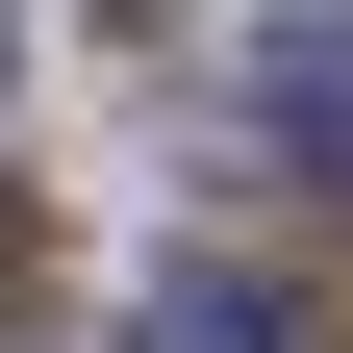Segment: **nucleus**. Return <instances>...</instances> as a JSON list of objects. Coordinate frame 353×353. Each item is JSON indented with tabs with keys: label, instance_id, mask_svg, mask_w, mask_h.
Listing matches in <instances>:
<instances>
[{
	"label": "nucleus",
	"instance_id": "nucleus-1",
	"mask_svg": "<svg viewBox=\"0 0 353 353\" xmlns=\"http://www.w3.org/2000/svg\"><path fill=\"white\" fill-rule=\"evenodd\" d=\"M126 353H303V328L252 278H202V252H152V278H126Z\"/></svg>",
	"mask_w": 353,
	"mask_h": 353
},
{
	"label": "nucleus",
	"instance_id": "nucleus-2",
	"mask_svg": "<svg viewBox=\"0 0 353 353\" xmlns=\"http://www.w3.org/2000/svg\"><path fill=\"white\" fill-rule=\"evenodd\" d=\"M252 126H278L303 176H353V26H303V51H252Z\"/></svg>",
	"mask_w": 353,
	"mask_h": 353
},
{
	"label": "nucleus",
	"instance_id": "nucleus-3",
	"mask_svg": "<svg viewBox=\"0 0 353 353\" xmlns=\"http://www.w3.org/2000/svg\"><path fill=\"white\" fill-rule=\"evenodd\" d=\"M126 26H176V0H126Z\"/></svg>",
	"mask_w": 353,
	"mask_h": 353
}]
</instances>
